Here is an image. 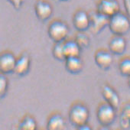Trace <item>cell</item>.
I'll return each mask as SVG.
<instances>
[{"label": "cell", "mask_w": 130, "mask_h": 130, "mask_svg": "<svg viewBox=\"0 0 130 130\" xmlns=\"http://www.w3.org/2000/svg\"><path fill=\"white\" fill-rule=\"evenodd\" d=\"M90 119V110L87 105L81 102H76L71 105L68 111V119L71 124L77 128L87 123Z\"/></svg>", "instance_id": "obj_1"}, {"label": "cell", "mask_w": 130, "mask_h": 130, "mask_svg": "<svg viewBox=\"0 0 130 130\" xmlns=\"http://www.w3.org/2000/svg\"><path fill=\"white\" fill-rule=\"evenodd\" d=\"M113 35L124 36L130 31V22L128 15L117 12L109 19L108 26Z\"/></svg>", "instance_id": "obj_2"}, {"label": "cell", "mask_w": 130, "mask_h": 130, "mask_svg": "<svg viewBox=\"0 0 130 130\" xmlns=\"http://www.w3.org/2000/svg\"><path fill=\"white\" fill-rule=\"evenodd\" d=\"M70 29L63 21L57 19L52 21L47 28V35L54 43L63 42L69 35Z\"/></svg>", "instance_id": "obj_3"}, {"label": "cell", "mask_w": 130, "mask_h": 130, "mask_svg": "<svg viewBox=\"0 0 130 130\" xmlns=\"http://www.w3.org/2000/svg\"><path fill=\"white\" fill-rule=\"evenodd\" d=\"M96 116L100 125L106 128L111 126L116 121V109L106 102H103L98 106Z\"/></svg>", "instance_id": "obj_4"}, {"label": "cell", "mask_w": 130, "mask_h": 130, "mask_svg": "<svg viewBox=\"0 0 130 130\" xmlns=\"http://www.w3.org/2000/svg\"><path fill=\"white\" fill-rule=\"evenodd\" d=\"M89 16L90 25L88 29L92 34L95 35H99L106 27L108 26L109 18L99 13L98 12H92L89 13Z\"/></svg>", "instance_id": "obj_5"}, {"label": "cell", "mask_w": 130, "mask_h": 130, "mask_svg": "<svg viewBox=\"0 0 130 130\" xmlns=\"http://www.w3.org/2000/svg\"><path fill=\"white\" fill-rule=\"evenodd\" d=\"M31 60L30 55L27 52H23L19 57H16V61L13 73L19 77L26 76L31 68Z\"/></svg>", "instance_id": "obj_6"}, {"label": "cell", "mask_w": 130, "mask_h": 130, "mask_svg": "<svg viewBox=\"0 0 130 130\" xmlns=\"http://www.w3.org/2000/svg\"><path fill=\"white\" fill-rule=\"evenodd\" d=\"M53 6L47 0H38L35 4V13L37 19L41 22H46L53 15Z\"/></svg>", "instance_id": "obj_7"}, {"label": "cell", "mask_w": 130, "mask_h": 130, "mask_svg": "<svg viewBox=\"0 0 130 130\" xmlns=\"http://www.w3.org/2000/svg\"><path fill=\"white\" fill-rule=\"evenodd\" d=\"M94 61L100 69L107 71L111 68L113 62L112 54L106 49H98L94 54Z\"/></svg>", "instance_id": "obj_8"}, {"label": "cell", "mask_w": 130, "mask_h": 130, "mask_svg": "<svg viewBox=\"0 0 130 130\" xmlns=\"http://www.w3.org/2000/svg\"><path fill=\"white\" fill-rule=\"evenodd\" d=\"M96 12L110 18L120 12V6L117 0H100L96 6Z\"/></svg>", "instance_id": "obj_9"}, {"label": "cell", "mask_w": 130, "mask_h": 130, "mask_svg": "<svg viewBox=\"0 0 130 130\" xmlns=\"http://www.w3.org/2000/svg\"><path fill=\"white\" fill-rule=\"evenodd\" d=\"M101 95L106 103L117 109L120 106V98L116 90L108 84L101 86Z\"/></svg>", "instance_id": "obj_10"}, {"label": "cell", "mask_w": 130, "mask_h": 130, "mask_svg": "<svg viewBox=\"0 0 130 130\" xmlns=\"http://www.w3.org/2000/svg\"><path fill=\"white\" fill-rule=\"evenodd\" d=\"M16 57L10 51H3L0 54V72L7 75L13 73Z\"/></svg>", "instance_id": "obj_11"}, {"label": "cell", "mask_w": 130, "mask_h": 130, "mask_svg": "<svg viewBox=\"0 0 130 130\" xmlns=\"http://www.w3.org/2000/svg\"><path fill=\"white\" fill-rule=\"evenodd\" d=\"M72 23L77 31H86L90 25L89 13L83 9L76 11L72 18Z\"/></svg>", "instance_id": "obj_12"}, {"label": "cell", "mask_w": 130, "mask_h": 130, "mask_svg": "<svg viewBox=\"0 0 130 130\" xmlns=\"http://www.w3.org/2000/svg\"><path fill=\"white\" fill-rule=\"evenodd\" d=\"M109 51L112 54L115 55H122L127 47V42L124 36L113 35L110 38L108 43Z\"/></svg>", "instance_id": "obj_13"}, {"label": "cell", "mask_w": 130, "mask_h": 130, "mask_svg": "<svg viewBox=\"0 0 130 130\" xmlns=\"http://www.w3.org/2000/svg\"><path fill=\"white\" fill-rule=\"evenodd\" d=\"M67 128L64 117L59 112L51 113L47 120L46 128L48 130H63Z\"/></svg>", "instance_id": "obj_14"}, {"label": "cell", "mask_w": 130, "mask_h": 130, "mask_svg": "<svg viewBox=\"0 0 130 130\" xmlns=\"http://www.w3.org/2000/svg\"><path fill=\"white\" fill-rule=\"evenodd\" d=\"M65 69L68 72L72 74H77L80 73L84 68V61L80 56L71 57L65 59Z\"/></svg>", "instance_id": "obj_15"}, {"label": "cell", "mask_w": 130, "mask_h": 130, "mask_svg": "<svg viewBox=\"0 0 130 130\" xmlns=\"http://www.w3.org/2000/svg\"><path fill=\"white\" fill-rule=\"evenodd\" d=\"M81 48L76 43L74 40H70L68 41H63V51L65 57H79L81 54Z\"/></svg>", "instance_id": "obj_16"}, {"label": "cell", "mask_w": 130, "mask_h": 130, "mask_svg": "<svg viewBox=\"0 0 130 130\" xmlns=\"http://www.w3.org/2000/svg\"><path fill=\"white\" fill-rule=\"evenodd\" d=\"M119 126L122 129L128 130L130 128V104L126 103L121 109L119 115Z\"/></svg>", "instance_id": "obj_17"}, {"label": "cell", "mask_w": 130, "mask_h": 130, "mask_svg": "<svg viewBox=\"0 0 130 130\" xmlns=\"http://www.w3.org/2000/svg\"><path fill=\"white\" fill-rule=\"evenodd\" d=\"M37 127L38 124L35 119L29 114L23 116L18 124V128L21 130H35Z\"/></svg>", "instance_id": "obj_18"}, {"label": "cell", "mask_w": 130, "mask_h": 130, "mask_svg": "<svg viewBox=\"0 0 130 130\" xmlns=\"http://www.w3.org/2000/svg\"><path fill=\"white\" fill-rule=\"evenodd\" d=\"M74 41L81 49L88 48L90 44V37L85 33V31H78L75 35Z\"/></svg>", "instance_id": "obj_19"}, {"label": "cell", "mask_w": 130, "mask_h": 130, "mask_svg": "<svg viewBox=\"0 0 130 130\" xmlns=\"http://www.w3.org/2000/svg\"><path fill=\"white\" fill-rule=\"evenodd\" d=\"M52 54L54 59L59 61H64L65 57L64 51H63V41L54 43V45L52 48Z\"/></svg>", "instance_id": "obj_20"}, {"label": "cell", "mask_w": 130, "mask_h": 130, "mask_svg": "<svg viewBox=\"0 0 130 130\" xmlns=\"http://www.w3.org/2000/svg\"><path fill=\"white\" fill-rule=\"evenodd\" d=\"M119 71L122 76L128 77L130 75V59L128 57L122 58L119 62Z\"/></svg>", "instance_id": "obj_21"}, {"label": "cell", "mask_w": 130, "mask_h": 130, "mask_svg": "<svg viewBox=\"0 0 130 130\" xmlns=\"http://www.w3.org/2000/svg\"><path fill=\"white\" fill-rule=\"evenodd\" d=\"M9 90V80L6 74L0 72V99L3 98Z\"/></svg>", "instance_id": "obj_22"}, {"label": "cell", "mask_w": 130, "mask_h": 130, "mask_svg": "<svg viewBox=\"0 0 130 130\" xmlns=\"http://www.w3.org/2000/svg\"><path fill=\"white\" fill-rule=\"evenodd\" d=\"M6 1H8L15 10H20L25 0H6Z\"/></svg>", "instance_id": "obj_23"}, {"label": "cell", "mask_w": 130, "mask_h": 130, "mask_svg": "<svg viewBox=\"0 0 130 130\" xmlns=\"http://www.w3.org/2000/svg\"><path fill=\"white\" fill-rule=\"evenodd\" d=\"M123 5L126 12V15H129V9H130V0H123Z\"/></svg>", "instance_id": "obj_24"}, {"label": "cell", "mask_w": 130, "mask_h": 130, "mask_svg": "<svg viewBox=\"0 0 130 130\" xmlns=\"http://www.w3.org/2000/svg\"><path fill=\"white\" fill-rule=\"evenodd\" d=\"M91 128H91L90 125H89L88 122L85 123V124H84V125H80V127L77 128V129H79V130H90Z\"/></svg>", "instance_id": "obj_25"}, {"label": "cell", "mask_w": 130, "mask_h": 130, "mask_svg": "<svg viewBox=\"0 0 130 130\" xmlns=\"http://www.w3.org/2000/svg\"><path fill=\"white\" fill-rule=\"evenodd\" d=\"M58 1H60V2H67V1H68V0H58Z\"/></svg>", "instance_id": "obj_26"}]
</instances>
